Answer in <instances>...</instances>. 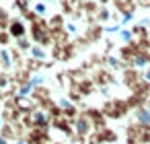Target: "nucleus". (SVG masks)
<instances>
[{
	"label": "nucleus",
	"mask_w": 150,
	"mask_h": 144,
	"mask_svg": "<svg viewBox=\"0 0 150 144\" xmlns=\"http://www.w3.org/2000/svg\"><path fill=\"white\" fill-rule=\"evenodd\" d=\"M134 117L138 119V123H140V126H150V109L140 107V109H136Z\"/></svg>",
	"instance_id": "1"
},
{
	"label": "nucleus",
	"mask_w": 150,
	"mask_h": 144,
	"mask_svg": "<svg viewBox=\"0 0 150 144\" xmlns=\"http://www.w3.org/2000/svg\"><path fill=\"white\" fill-rule=\"evenodd\" d=\"M33 123H35V128H47V123H50V117L43 113V111H35L33 113Z\"/></svg>",
	"instance_id": "2"
},
{
	"label": "nucleus",
	"mask_w": 150,
	"mask_h": 144,
	"mask_svg": "<svg viewBox=\"0 0 150 144\" xmlns=\"http://www.w3.org/2000/svg\"><path fill=\"white\" fill-rule=\"evenodd\" d=\"M11 35H13V37H17V39L25 37V25H23L21 21H15V23L11 25Z\"/></svg>",
	"instance_id": "3"
},
{
	"label": "nucleus",
	"mask_w": 150,
	"mask_h": 144,
	"mask_svg": "<svg viewBox=\"0 0 150 144\" xmlns=\"http://www.w3.org/2000/svg\"><path fill=\"white\" fill-rule=\"evenodd\" d=\"M148 64H150V56H148V54H136V56H134V66H138V68H148Z\"/></svg>",
	"instance_id": "4"
},
{
	"label": "nucleus",
	"mask_w": 150,
	"mask_h": 144,
	"mask_svg": "<svg viewBox=\"0 0 150 144\" xmlns=\"http://www.w3.org/2000/svg\"><path fill=\"white\" fill-rule=\"evenodd\" d=\"M76 132L78 134H88L91 132V121L84 119V117H78L76 119Z\"/></svg>",
	"instance_id": "5"
},
{
	"label": "nucleus",
	"mask_w": 150,
	"mask_h": 144,
	"mask_svg": "<svg viewBox=\"0 0 150 144\" xmlns=\"http://www.w3.org/2000/svg\"><path fill=\"white\" fill-rule=\"evenodd\" d=\"M31 56H33L35 60H45V56H47V54H45V50H43V48L33 45V48H31Z\"/></svg>",
	"instance_id": "6"
},
{
	"label": "nucleus",
	"mask_w": 150,
	"mask_h": 144,
	"mask_svg": "<svg viewBox=\"0 0 150 144\" xmlns=\"http://www.w3.org/2000/svg\"><path fill=\"white\" fill-rule=\"evenodd\" d=\"M60 107L64 109V113H74V105H72L70 101H66V99L60 101Z\"/></svg>",
	"instance_id": "7"
},
{
	"label": "nucleus",
	"mask_w": 150,
	"mask_h": 144,
	"mask_svg": "<svg viewBox=\"0 0 150 144\" xmlns=\"http://www.w3.org/2000/svg\"><path fill=\"white\" fill-rule=\"evenodd\" d=\"M0 60H2L4 68H11V56H8V52H6V50H2V52H0Z\"/></svg>",
	"instance_id": "8"
},
{
	"label": "nucleus",
	"mask_w": 150,
	"mask_h": 144,
	"mask_svg": "<svg viewBox=\"0 0 150 144\" xmlns=\"http://www.w3.org/2000/svg\"><path fill=\"white\" fill-rule=\"evenodd\" d=\"M31 89H33V87H31V82H27V84H23V87L19 89V97H27V95L31 93Z\"/></svg>",
	"instance_id": "9"
},
{
	"label": "nucleus",
	"mask_w": 150,
	"mask_h": 144,
	"mask_svg": "<svg viewBox=\"0 0 150 144\" xmlns=\"http://www.w3.org/2000/svg\"><path fill=\"white\" fill-rule=\"evenodd\" d=\"M29 82H31V87H39V84H43V82H45V76H41V74H39V76H33Z\"/></svg>",
	"instance_id": "10"
},
{
	"label": "nucleus",
	"mask_w": 150,
	"mask_h": 144,
	"mask_svg": "<svg viewBox=\"0 0 150 144\" xmlns=\"http://www.w3.org/2000/svg\"><path fill=\"white\" fill-rule=\"evenodd\" d=\"M35 13H37V15H45V4L37 2V4H35Z\"/></svg>",
	"instance_id": "11"
},
{
	"label": "nucleus",
	"mask_w": 150,
	"mask_h": 144,
	"mask_svg": "<svg viewBox=\"0 0 150 144\" xmlns=\"http://www.w3.org/2000/svg\"><path fill=\"white\" fill-rule=\"evenodd\" d=\"M119 35H121V39H123V41H129V39H132V33H129V31H121Z\"/></svg>",
	"instance_id": "12"
},
{
	"label": "nucleus",
	"mask_w": 150,
	"mask_h": 144,
	"mask_svg": "<svg viewBox=\"0 0 150 144\" xmlns=\"http://www.w3.org/2000/svg\"><path fill=\"white\" fill-rule=\"evenodd\" d=\"M19 45H21L23 50H29V41H27L25 37H21V39H19Z\"/></svg>",
	"instance_id": "13"
},
{
	"label": "nucleus",
	"mask_w": 150,
	"mask_h": 144,
	"mask_svg": "<svg viewBox=\"0 0 150 144\" xmlns=\"http://www.w3.org/2000/svg\"><path fill=\"white\" fill-rule=\"evenodd\" d=\"M66 29H68L70 33H76V25H74V23H68V25H66Z\"/></svg>",
	"instance_id": "14"
},
{
	"label": "nucleus",
	"mask_w": 150,
	"mask_h": 144,
	"mask_svg": "<svg viewBox=\"0 0 150 144\" xmlns=\"http://www.w3.org/2000/svg\"><path fill=\"white\" fill-rule=\"evenodd\" d=\"M132 17H134L132 13H127V15H123V21H121V23H127V21H132Z\"/></svg>",
	"instance_id": "15"
},
{
	"label": "nucleus",
	"mask_w": 150,
	"mask_h": 144,
	"mask_svg": "<svg viewBox=\"0 0 150 144\" xmlns=\"http://www.w3.org/2000/svg\"><path fill=\"white\" fill-rule=\"evenodd\" d=\"M144 80H148V82H150V66H148V68H146V72H144Z\"/></svg>",
	"instance_id": "16"
},
{
	"label": "nucleus",
	"mask_w": 150,
	"mask_h": 144,
	"mask_svg": "<svg viewBox=\"0 0 150 144\" xmlns=\"http://www.w3.org/2000/svg\"><path fill=\"white\" fill-rule=\"evenodd\" d=\"M15 144H25V140H17V142H15Z\"/></svg>",
	"instance_id": "17"
},
{
	"label": "nucleus",
	"mask_w": 150,
	"mask_h": 144,
	"mask_svg": "<svg viewBox=\"0 0 150 144\" xmlns=\"http://www.w3.org/2000/svg\"><path fill=\"white\" fill-rule=\"evenodd\" d=\"M0 144H6V140H4V138H0Z\"/></svg>",
	"instance_id": "18"
},
{
	"label": "nucleus",
	"mask_w": 150,
	"mask_h": 144,
	"mask_svg": "<svg viewBox=\"0 0 150 144\" xmlns=\"http://www.w3.org/2000/svg\"><path fill=\"white\" fill-rule=\"evenodd\" d=\"M0 123H2V115H0Z\"/></svg>",
	"instance_id": "19"
},
{
	"label": "nucleus",
	"mask_w": 150,
	"mask_h": 144,
	"mask_svg": "<svg viewBox=\"0 0 150 144\" xmlns=\"http://www.w3.org/2000/svg\"><path fill=\"white\" fill-rule=\"evenodd\" d=\"M70 144H78V142H70Z\"/></svg>",
	"instance_id": "20"
}]
</instances>
